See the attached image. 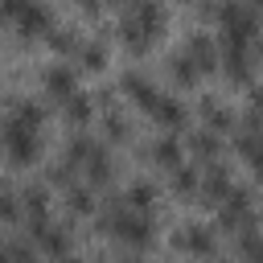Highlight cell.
Masks as SVG:
<instances>
[{"instance_id": "1", "label": "cell", "mask_w": 263, "mask_h": 263, "mask_svg": "<svg viewBox=\"0 0 263 263\" xmlns=\"http://www.w3.org/2000/svg\"><path fill=\"white\" fill-rule=\"evenodd\" d=\"M222 45L226 49H247L259 33V12H251L238 0H222Z\"/></svg>"}, {"instance_id": "2", "label": "cell", "mask_w": 263, "mask_h": 263, "mask_svg": "<svg viewBox=\"0 0 263 263\" xmlns=\"http://www.w3.org/2000/svg\"><path fill=\"white\" fill-rule=\"evenodd\" d=\"M103 226L119 238V242H127V247H148L152 242V218L148 214H136V210H115V214H103Z\"/></svg>"}, {"instance_id": "3", "label": "cell", "mask_w": 263, "mask_h": 263, "mask_svg": "<svg viewBox=\"0 0 263 263\" xmlns=\"http://www.w3.org/2000/svg\"><path fill=\"white\" fill-rule=\"evenodd\" d=\"M37 127H29V123H21V119H12L8 115V123H4V152H8V160L12 164H29L33 156H37V136H33Z\"/></svg>"}, {"instance_id": "4", "label": "cell", "mask_w": 263, "mask_h": 263, "mask_svg": "<svg viewBox=\"0 0 263 263\" xmlns=\"http://www.w3.org/2000/svg\"><path fill=\"white\" fill-rule=\"evenodd\" d=\"M29 238H33L37 251H45V255H53V259H62L66 247H70L66 226H58V222H49V218H29Z\"/></svg>"}, {"instance_id": "5", "label": "cell", "mask_w": 263, "mask_h": 263, "mask_svg": "<svg viewBox=\"0 0 263 263\" xmlns=\"http://www.w3.org/2000/svg\"><path fill=\"white\" fill-rule=\"evenodd\" d=\"M127 16H132L148 37L164 29V4H160V0H132V4H127Z\"/></svg>"}, {"instance_id": "6", "label": "cell", "mask_w": 263, "mask_h": 263, "mask_svg": "<svg viewBox=\"0 0 263 263\" xmlns=\"http://www.w3.org/2000/svg\"><path fill=\"white\" fill-rule=\"evenodd\" d=\"M197 193H201V201H205V205H218V201L230 193V173H226L222 164H210V168H205V177H201V189H197Z\"/></svg>"}, {"instance_id": "7", "label": "cell", "mask_w": 263, "mask_h": 263, "mask_svg": "<svg viewBox=\"0 0 263 263\" xmlns=\"http://www.w3.org/2000/svg\"><path fill=\"white\" fill-rule=\"evenodd\" d=\"M16 25H21V33H49V8L41 4V0H25L21 4V12H16Z\"/></svg>"}, {"instance_id": "8", "label": "cell", "mask_w": 263, "mask_h": 263, "mask_svg": "<svg viewBox=\"0 0 263 263\" xmlns=\"http://www.w3.org/2000/svg\"><path fill=\"white\" fill-rule=\"evenodd\" d=\"M185 58H189L197 70H214V66H218V49H214V41H210L205 33H193V37H189Z\"/></svg>"}, {"instance_id": "9", "label": "cell", "mask_w": 263, "mask_h": 263, "mask_svg": "<svg viewBox=\"0 0 263 263\" xmlns=\"http://www.w3.org/2000/svg\"><path fill=\"white\" fill-rule=\"evenodd\" d=\"M173 242H177V247H185V251H193V255H205V259L214 255V234H210L205 226H185Z\"/></svg>"}, {"instance_id": "10", "label": "cell", "mask_w": 263, "mask_h": 263, "mask_svg": "<svg viewBox=\"0 0 263 263\" xmlns=\"http://www.w3.org/2000/svg\"><path fill=\"white\" fill-rule=\"evenodd\" d=\"M45 90L53 95V99H70V95H78V82H74V70L70 66H53L49 74H45Z\"/></svg>"}, {"instance_id": "11", "label": "cell", "mask_w": 263, "mask_h": 263, "mask_svg": "<svg viewBox=\"0 0 263 263\" xmlns=\"http://www.w3.org/2000/svg\"><path fill=\"white\" fill-rule=\"evenodd\" d=\"M152 115H156V123L160 127H168V132H177L181 123H185V107L177 103V99H164V95H156V103L148 107Z\"/></svg>"}, {"instance_id": "12", "label": "cell", "mask_w": 263, "mask_h": 263, "mask_svg": "<svg viewBox=\"0 0 263 263\" xmlns=\"http://www.w3.org/2000/svg\"><path fill=\"white\" fill-rule=\"evenodd\" d=\"M222 74L230 82H251V53L247 49H226L222 53Z\"/></svg>"}, {"instance_id": "13", "label": "cell", "mask_w": 263, "mask_h": 263, "mask_svg": "<svg viewBox=\"0 0 263 263\" xmlns=\"http://www.w3.org/2000/svg\"><path fill=\"white\" fill-rule=\"evenodd\" d=\"M123 90H127V95H132V99H136L144 111L156 103V86H152V82H148L140 70H127V74H123Z\"/></svg>"}, {"instance_id": "14", "label": "cell", "mask_w": 263, "mask_h": 263, "mask_svg": "<svg viewBox=\"0 0 263 263\" xmlns=\"http://www.w3.org/2000/svg\"><path fill=\"white\" fill-rule=\"evenodd\" d=\"M123 197H127V210H136V214H152V205H156V189L148 181H132Z\"/></svg>"}, {"instance_id": "15", "label": "cell", "mask_w": 263, "mask_h": 263, "mask_svg": "<svg viewBox=\"0 0 263 263\" xmlns=\"http://www.w3.org/2000/svg\"><path fill=\"white\" fill-rule=\"evenodd\" d=\"M152 160H156L160 168H168V173L185 164V160H181V144H177L173 136H164V140H156V144H152Z\"/></svg>"}, {"instance_id": "16", "label": "cell", "mask_w": 263, "mask_h": 263, "mask_svg": "<svg viewBox=\"0 0 263 263\" xmlns=\"http://www.w3.org/2000/svg\"><path fill=\"white\" fill-rule=\"evenodd\" d=\"M62 107H66V119H70L74 127H82V123L90 119V111H95V95H82V90H78V95H70Z\"/></svg>"}, {"instance_id": "17", "label": "cell", "mask_w": 263, "mask_h": 263, "mask_svg": "<svg viewBox=\"0 0 263 263\" xmlns=\"http://www.w3.org/2000/svg\"><path fill=\"white\" fill-rule=\"evenodd\" d=\"M218 148H222V144H218V136H214L210 127L189 136V152H193L197 160H210V164H214V160H218Z\"/></svg>"}, {"instance_id": "18", "label": "cell", "mask_w": 263, "mask_h": 263, "mask_svg": "<svg viewBox=\"0 0 263 263\" xmlns=\"http://www.w3.org/2000/svg\"><path fill=\"white\" fill-rule=\"evenodd\" d=\"M201 119L210 123V132H226V127L234 123V115H230L218 99H201Z\"/></svg>"}, {"instance_id": "19", "label": "cell", "mask_w": 263, "mask_h": 263, "mask_svg": "<svg viewBox=\"0 0 263 263\" xmlns=\"http://www.w3.org/2000/svg\"><path fill=\"white\" fill-rule=\"evenodd\" d=\"M86 177L99 185V181H107L111 177V152L103 148V144H95V152L86 156Z\"/></svg>"}, {"instance_id": "20", "label": "cell", "mask_w": 263, "mask_h": 263, "mask_svg": "<svg viewBox=\"0 0 263 263\" xmlns=\"http://www.w3.org/2000/svg\"><path fill=\"white\" fill-rule=\"evenodd\" d=\"M119 37H123V45H127V49H136V53H144V49H148V41H152V37H148L132 16H123V21H119Z\"/></svg>"}, {"instance_id": "21", "label": "cell", "mask_w": 263, "mask_h": 263, "mask_svg": "<svg viewBox=\"0 0 263 263\" xmlns=\"http://www.w3.org/2000/svg\"><path fill=\"white\" fill-rule=\"evenodd\" d=\"M173 189H177V193H197V189H201L197 164H181V168H173Z\"/></svg>"}, {"instance_id": "22", "label": "cell", "mask_w": 263, "mask_h": 263, "mask_svg": "<svg viewBox=\"0 0 263 263\" xmlns=\"http://www.w3.org/2000/svg\"><path fill=\"white\" fill-rule=\"evenodd\" d=\"M168 66H173V82H177V86H193V82H197V74H201V70H197L185 53H177Z\"/></svg>"}, {"instance_id": "23", "label": "cell", "mask_w": 263, "mask_h": 263, "mask_svg": "<svg viewBox=\"0 0 263 263\" xmlns=\"http://www.w3.org/2000/svg\"><path fill=\"white\" fill-rule=\"evenodd\" d=\"M66 205H70V214H90L95 210V197H90L86 185H70L66 189Z\"/></svg>"}, {"instance_id": "24", "label": "cell", "mask_w": 263, "mask_h": 263, "mask_svg": "<svg viewBox=\"0 0 263 263\" xmlns=\"http://www.w3.org/2000/svg\"><path fill=\"white\" fill-rule=\"evenodd\" d=\"M238 255H242V259H255V255H263V234H259L255 226L238 230Z\"/></svg>"}, {"instance_id": "25", "label": "cell", "mask_w": 263, "mask_h": 263, "mask_svg": "<svg viewBox=\"0 0 263 263\" xmlns=\"http://www.w3.org/2000/svg\"><path fill=\"white\" fill-rule=\"evenodd\" d=\"M49 41H53L58 53H78V49H82V41H78L74 29H49Z\"/></svg>"}, {"instance_id": "26", "label": "cell", "mask_w": 263, "mask_h": 263, "mask_svg": "<svg viewBox=\"0 0 263 263\" xmlns=\"http://www.w3.org/2000/svg\"><path fill=\"white\" fill-rule=\"evenodd\" d=\"M90 152H95V140H90V136H74V140L66 144V160H70V164H86Z\"/></svg>"}, {"instance_id": "27", "label": "cell", "mask_w": 263, "mask_h": 263, "mask_svg": "<svg viewBox=\"0 0 263 263\" xmlns=\"http://www.w3.org/2000/svg\"><path fill=\"white\" fill-rule=\"evenodd\" d=\"M78 62H82L86 70H103V62H107V49H103L99 41H86V45L78 49Z\"/></svg>"}, {"instance_id": "28", "label": "cell", "mask_w": 263, "mask_h": 263, "mask_svg": "<svg viewBox=\"0 0 263 263\" xmlns=\"http://www.w3.org/2000/svg\"><path fill=\"white\" fill-rule=\"evenodd\" d=\"M21 197H25V214L29 218H45V189L41 185H29Z\"/></svg>"}, {"instance_id": "29", "label": "cell", "mask_w": 263, "mask_h": 263, "mask_svg": "<svg viewBox=\"0 0 263 263\" xmlns=\"http://www.w3.org/2000/svg\"><path fill=\"white\" fill-rule=\"evenodd\" d=\"M12 119H21V123H29V127H41L45 111H41L37 103H12Z\"/></svg>"}, {"instance_id": "30", "label": "cell", "mask_w": 263, "mask_h": 263, "mask_svg": "<svg viewBox=\"0 0 263 263\" xmlns=\"http://www.w3.org/2000/svg\"><path fill=\"white\" fill-rule=\"evenodd\" d=\"M103 132H107V140H127V119H123L119 111H111V115L103 119Z\"/></svg>"}, {"instance_id": "31", "label": "cell", "mask_w": 263, "mask_h": 263, "mask_svg": "<svg viewBox=\"0 0 263 263\" xmlns=\"http://www.w3.org/2000/svg\"><path fill=\"white\" fill-rule=\"evenodd\" d=\"M4 255H8V263H33V242H8L4 247Z\"/></svg>"}, {"instance_id": "32", "label": "cell", "mask_w": 263, "mask_h": 263, "mask_svg": "<svg viewBox=\"0 0 263 263\" xmlns=\"http://www.w3.org/2000/svg\"><path fill=\"white\" fill-rule=\"evenodd\" d=\"M70 177H74V164H70L66 156H62L58 164H49V181H53V185H70Z\"/></svg>"}, {"instance_id": "33", "label": "cell", "mask_w": 263, "mask_h": 263, "mask_svg": "<svg viewBox=\"0 0 263 263\" xmlns=\"http://www.w3.org/2000/svg\"><path fill=\"white\" fill-rule=\"evenodd\" d=\"M0 218H16V197L8 185H0Z\"/></svg>"}, {"instance_id": "34", "label": "cell", "mask_w": 263, "mask_h": 263, "mask_svg": "<svg viewBox=\"0 0 263 263\" xmlns=\"http://www.w3.org/2000/svg\"><path fill=\"white\" fill-rule=\"evenodd\" d=\"M25 0H0V16H16Z\"/></svg>"}, {"instance_id": "35", "label": "cell", "mask_w": 263, "mask_h": 263, "mask_svg": "<svg viewBox=\"0 0 263 263\" xmlns=\"http://www.w3.org/2000/svg\"><path fill=\"white\" fill-rule=\"evenodd\" d=\"M78 8H82V12H90V16H95V12H99V8H103V0H78Z\"/></svg>"}, {"instance_id": "36", "label": "cell", "mask_w": 263, "mask_h": 263, "mask_svg": "<svg viewBox=\"0 0 263 263\" xmlns=\"http://www.w3.org/2000/svg\"><path fill=\"white\" fill-rule=\"evenodd\" d=\"M251 168H255V177H263V148L251 156Z\"/></svg>"}, {"instance_id": "37", "label": "cell", "mask_w": 263, "mask_h": 263, "mask_svg": "<svg viewBox=\"0 0 263 263\" xmlns=\"http://www.w3.org/2000/svg\"><path fill=\"white\" fill-rule=\"evenodd\" d=\"M255 111L263 115V90H255Z\"/></svg>"}, {"instance_id": "38", "label": "cell", "mask_w": 263, "mask_h": 263, "mask_svg": "<svg viewBox=\"0 0 263 263\" xmlns=\"http://www.w3.org/2000/svg\"><path fill=\"white\" fill-rule=\"evenodd\" d=\"M247 8H251V12H259V8H263V0H247Z\"/></svg>"}, {"instance_id": "39", "label": "cell", "mask_w": 263, "mask_h": 263, "mask_svg": "<svg viewBox=\"0 0 263 263\" xmlns=\"http://www.w3.org/2000/svg\"><path fill=\"white\" fill-rule=\"evenodd\" d=\"M58 263H82V259H74V255H62V259H58Z\"/></svg>"}, {"instance_id": "40", "label": "cell", "mask_w": 263, "mask_h": 263, "mask_svg": "<svg viewBox=\"0 0 263 263\" xmlns=\"http://www.w3.org/2000/svg\"><path fill=\"white\" fill-rule=\"evenodd\" d=\"M103 4H132V0H103Z\"/></svg>"}, {"instance_id": "41", "label": "cell", "mask_w": 263, "mask_h": 263, "mask_svg": "<svg viewBox=\"0 0 263 263\" xmlns=\"http://www.w3.org/2000/svg\"><path fill=\"white\" fill-rule=\"evenodd\" d=\"M119 263H140V259H136V255H127V259H119Z\"/></svg>"}, {"instance_id": "42", "label": "cell", "mask_w": 263, "mask_h": 263, "mask_svg": "<svg viewBox=\"0 0 263 263\" xmlns=\"http://www.w3.org/2000/svg\"><path fill=\"white\" fill-rule=\"evenodd\" d=\"M255 49H259V53H263V37H259V41H255Z\"/></svg>"}, {"instance_id": "43", "label": "cell", "mask_w": 263, "mask_h": 263, "mask_svg": "<svg viewBox=\"0 0 263 263\" xmlns=\"http://www.w3.org/2000/svg\"><path fill=\"white\" fill-rule=\"evenodd\" d=\"M247 263H263V255H255V259H247Z\"/></svg>"}, {"instance_id": "44", "label": "cell", "mask_w": 263, "mask_h": 263, "mask_svg": "<svg viewBox=\"0 0 263 263\" xmlns=\"http://www.w3.org/2000/svg\"><path fill=\"white\" fill-rule=\"evenodd\" d=\"M0 263H8V255H4V247H0Z\"/></svg>"}, {"instance_id": "45", "label": "cell", "mask_w": 263, "mask_h": 263, "mask_svg": "<svg viewBox=\"0 0 263 263\" xmlns=\"http://www.w3.org/2000/svg\"><path fill=\"white\" fill-rule=\"evenodd\" d=\"M0 185H4V181H0Z\"/></svg>"}]
</instances>
